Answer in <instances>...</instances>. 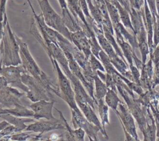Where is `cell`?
<instances>
[{"mask_svg":"<svg viewBox=\"0 0 159 141\" xmlns=\"http://www.w3.org/2000/svg\"><path fill=\"white\" fill-rule=\"evenodd\" d=\"M4 34L0 46V67L3 66H18L22 63L19 55V46L16 35L9 25L6 14L2 21Z\"/></svg>","mask_w":159,"mask_h":141,"instance_id":"1","label":"cell"},{"mask_svg":"<svg viewBox=\"0 0 159 141\" xmlns=\"http://www.w3.org/2000/svg\"><path fill=\"white\" fill-rule=\"evenodd\" d=\"M16 39L19 46V55L22 65L25 69L27 73L32 76L49 92H53L59 96L58 87L56 86L39 68L35 61L32 57L27 44L20 38L16 36Z\"/></svg>","mask_w":159,"mask_h":141,"instance_id":"2","label":"cell"},{"mask_svg":"<svg viewBox=\"0 0 159 141\" xmlns=\"http://www.w3.org/2000/svg\"><path fill=\"white\" fill-rule=\"evenodd\" d=\"M38 2L45 23L71 42V32L65 26L62 17L51 6L48 0H40Z\"/></svg>","mask_w":159,"mask_h":141,"instance_id":"3","label":"cell"},{"mask_svg":"<svg viewBox=\"0 0 159 141\" xmlns=\"http://www.w3.org/2000/svg\"><path fill=\"white\" fill-rule=\"evenodd\" d=\"M50 59L58 78L57 85L59 90V97L66 101V102L69 105L70 109H73L80 112L81 111L77 106L75 100V92L71 85L70 80L63 73L57 61L53 58H50Z\"/></svg>","mask_w":159,"mask_h":141,"instance_id":"4","label":"cell"},{"mask_svg":"<svg viewBox=\"0 0 159 141\" xmlns=\"http://www.w3.org/2000/svg\"><path fill=\"white\" fill-rule=\"evenodd\" d=\"M117 91L123 98L125 104L128 109L135 119L139 127L140 131L142 132L147 127V123L150 120L148 113V107L142 106L134 98H132L127 91L119 86H116Z\"/></svg>","mask_w":159,"mask_h":141,"instance_id":"5","label":"cell"},{"mask_svg":"<svg viewBox=\"0 0 159 141\" xmlns=\"http://www.w3.org/2000/svg\"><path fill=\"white\" fill-rule=\"evenodd\" d=\"M22 81L27 87L28 92L26 93L27 97L32 102H37L40 100L53 101L52 93L47 91L32 76L26 73H23L22 75Z\"/></svg>","mask_w":159,"mask_h":141,"instance_id":"6","label":"cell"},{"mask_svg":"<svg viewBox=\"0 0 159 141\" xmlns=\"http://www.w3.org/2000/svg\"><path fill=\"white\" fill-rule=\"evenodd\" d=\"M25 73H27V71L22 64L18 66L11 65L0 67V75L6 78L10 86L20 88L24 93H27V87L22 81V75Z\"/></svg>","mask_w":159,"mask_h":141,"instance_id":"7","label":"cell"},{"mask_svg":"<svg viewBox=\"0 0 159 141\" xmlns=\"http://www.w3.org/2000/svg\"><path fill=\"white\" fill-rule=\"evenodd\" d=\"M55 109L58 111V113L60 116V119H56L55 120H47L34 122L32 124L28 125L27 128L24 130L33 132H40V134L42 135L44 132H49L53 130H65L66 126L63 119L64 116L62 114V112L58 110L57 108H55Z\"/></svg>","mask_w":159,"mask_h":141,"instance_id":"8","label":"cell"},{"mask_svg":"<svg viewBox=\"0 0 159 141\" xmlns=\"http://www.w3.org/2000/svg\"><path fill=\"white\" fill-rule=\"evenodd\" d=\"M25 93H20L16 88L7 86L0 90V106L7 109H11L24 104L20 98ZM6 109V108H5Z\"/></svg>","mask_w":159,"mask_h":141,"instance_id":"9","label":"cell"},{"mask_svg":"<svg viewBox=\"0 0 159 141\" xmlns=\"http://www.w3.org/2000/svg\"><path fill=\"white\" fill-rule=\"evenodd\" d=\"M71 112V124L75 129L81 128L84 130L88 137L92 139H98V133L100 129L96 125L89 122L81 112H78L73 109H70Z\"/></svg>","mask_w":159,"mask_h":141,"instance_id":"10","label":"cell"},{"mask_svg":"<svg viewBox=\"0 0 159 141\" xmlns=\"http://www.w3.org/2000/svg\"><path fill=\"white\" fill-rule=\"evenodd\" d=\"M55 104V101H48L40 100L30 104L29 107L34 112V119L39 120L45 119L47 120H55V118L52 114V109Z\"/></svg>","mask_w":159,"mask_h":141,"instance_id":"11","label":"cell"},{"mask_svg":"<svg viewBox=\"0 0 159 141\" xmlns=\"http://www.w3.org/2000/svg\"><path fill=\"white\" fill-rule=\"evenodd\" d=\"M118 107L119 108V110H117L115 113L121 125L124 127L125 129L131 135L135 138H139L134 117L130 112L126 104L122 102L119 104Z\"/></svg>","mask_w":159,"mask_h":141,"instance_id":"12","label":"cell"},{"mask_svg":"<svg viewBox=\"0 0 159 141\" xmlns=\"http://www.w3.org/2000/svg\"><path fill=\"white\" fill-rule=\"evenodd\" d=\"M76 104L79 109L81 111V112L83 113L84 116L86 117V119L91 123L98 127L100 129V132L102 134L103 137H105L106 139H108L109 137L107 134V132L103 130L101 121L97 117L94 112V109H93V107L87 103L76 102Z\"/></svg>","mask_w":159,"mask_h":141,"instance_id":"13","label":"cell"},{"mask_svg":"<svg viewBox=\"0 0 159 141\" xmlns=\"http://www.w3.org/2000/svg\"><path fill=\"white\" fill-rule=\"evenodd\" d=\"M140 86L147 90L152 89L153 83V61L151 58L146 62L145 64L142 65V68L140 70Z\"/></svg>","mask_w":159,"mask_h":141,"instance_id":"14","label":"cell"},{"mask_svg":"<svg viewBox=\"0 0 159 141\" xmlns=\"http://www.w3.org/2000/svg\"><path fill=\"white\" fill-rule=\"evenodd\" d=\"M138 42V47L141 54V60L142 64H145L147 62V56L149 55V48L147 42V34L145 25L142 26L140 31L135 35Z\"/></svg>","mask_w":159,"mask_h":141,"instance_id":"15","label":"cell"},{"mask_svg":"<svg viewBox=\"0 0 159 141\" xmlns=\"http://www.w3.org/2000/svg\"><path fill=\"white\" fill-rule=\"evenodd\" d=\"M0 117L6 121L11 125H12L22 130H24L27 125L25 124L27 122H35V119L30 117H17L11 114L6 113L0 115Z\"/></svg>","mask_w":159,"mask_h":141,"instance_id":"16","label":"cell"},{"mask_svg":"<svg viewBox=\"0 0 159 141\" xmlns=\"http://www.w3.org/2000/svg\"><path fill=\"white\" fill-rule=\"evenodd\" d=\"M61 14L63 22L70 32L83 30L68 7L61 9Z\"/></svg>","mask_w":159,"mask_h":141,"instance_id":"17","label":"cell"},{"mask_svg":"<svg viewBox=\"0 0 159 141\" xmlns=\"http://www.w3.org/2000/svg\"><path fill=\"white\" fill-rule=\"evenodd\" d=\"M94 33L100 47H101L102 50L107 55L109 58L111 59L116 56L117 54L115 52L112 46L105 37L103 31L98 30L94 31Z\"/></svg>","mask_w":159,"mask_h":141,"instance_id":"18","label":"cell"},{"mask_svg":"<svg viewBox=\"0 0 159 141\" xmlns=\"http://www.w3.org/2000/svg\"><path fill=\"white\" fill-rule=\"evenodd\" d=\"M108 1H109L117 8L119 14L120 22L122 24V25L125 28L131 29L134 34V29L133 28V26H132V24L131 22L130 16L129 11L125 8H124L119 2L115 1H112V0H108Z\"/></svg>","mask_w":159,"mask_h":141,"instance_id":"19","label":"cell"},{"mask_svg":"<svg viewBox=\"0 0 159 141\" xmlns=\"http://www.w3.org/2000/svg\"><path fill=\"white\" fill-rule=\"evenodd\" d=\"M116 28L117 29L120 34H122V37H124V40L127 42L132 47L134 50L136 48H139L138 47V42L137 40V38L135 35L131 34L127 29L126 28L122 25V24L120 22L119 24H117L116 25L113 26V29Z\"/></svg>","mask_w":159,"mask_h":141,"instance_id":"20","label":"cell"},{"mask_svg":"<svg viewBox=\"0 0 159 141\" xmlns=\"http://www.w3.org/2000/svg\"><path fill=\"white\" fill-rule=\"evenodd\" d=\"M94 84L95 88L94 95L95 99L98 101V100L102 99L105 97L108 88L106 83L100 79L97 74L94 76Z\"/></svg>","mask_w":159,"mask_h":141,"instance_id":"21","label":"cell"},{"mask_svg":"<svg viewBox=\"0 0 159 141\" xmlns=\"http://www.w3.org/2000/svg\"><path fill=\"white\" fill-rule=\"evenodd\" d=\"M98 107V112L101 119V123L102 125V127L103 130L106 132L105 125L106 124H110L109 120V107L104 102V99H99L98 100L97 104Z\"/></svg>","mask_w":159,"mask_h":141,"instance_id":"22","label":"cell"},{"mask_svg":"<svg viewBox=\"0 0 159 141\" xmlns=\"http://www.w3.org/2000/svg\"><path fill=\"white\" fill-rule=\"evenodd\" d=\"M148 109H149V107L148 109ZM148 116H149V114H148ZM148 122L147 123L146 128L142 132L143 135V141H156L157 126H156V123H155V121L153 116L152 117V119H151V124H149Z\"/></svg>","mask_w":159,"mask_h":141,"instance_id":"23","label":"cell"},{"mask_svg":"<svg viewBox=\"0 0 159 141\" xmlns=\"http://www.w3.org/2000/svg\"><path fill=\"white\" fill-rule=\"evenodd\" d=\"M117 93L115 91L108 88L107 93L104 97L106 104L108 106V107H111L114 112L117 111L119 104L122 102V101L118 97Z\"/></svg>","mask_w":159,"mask_h":141,"instance_id":"24","label":"cell"},{"mask_svg":"<svg viewBox=\"0 0 159 141\" xmlns=\"http://www.w3.org/2000/svg\"><path fill=\"white\" fill-rule=\"evenodd\" d=\"M90 15L97 25L102 29L103 17L99 7L93 2L92 0H86Z\"/></svg>","mask_w":159,"mask_h":141,"instance_id":"25","label":"cell"},{"mask_svg":"<svg viewBox=\"0 0 159 141\" xmlns=\"http://www.w3.org/2000/svg\"><path fill=\"white\" fill-rule=\"evenodd\" d=\"M6 113L11 114L17 117H31L34 116V112L30 109L27 108L25 106L21 105L11 109L6 108Z\"/></svg>","mask_w":159,"mask_h":141,"instance_id":"26","label":"cell"},{"mask_svg":"<svg viewBox=\"0 0 159 141\" xmlns=\"http://www.w3.org/2000/svg\"><path fill=\"white\" fill-rule=\"evenodd\" d=\"M42 135L40 134L38 135H34L29 132H20L12 134L11 137V140H12V141H27L30 140H42Z\"/></svg>","mask_w":159,"mask_h":141,"instance_id":"27","label":"cell"},{"mask_svg":"<svg viewBox=\"0 0 159 141\" xmlns=\"http://www.w3.org/2000/svg\"><path fill=\"white\" fill-rule=\"evenodd\" d=\"M104 1L106 2L107 12H108L111 21L112 22V26L116 25L120 22L118 11L116 7V6L114 4H112L108 0H104Z\"/></svg>","mask_w":159,"mask_h":141,"instance_id":"28","label":"cell"},{"mask_svg":"<svg viewBox=\"0 0 159 141\" xmlns=\"http://www.w3.org/2000/svg\"><path fill=\"white\" fill-rule=\"evenodd\" d=\"M103 29V32H104V35L105 37L107 39V40L109 41V42L111 43V45L112 46V47L114 48L116 53L121 58H122L124 61H125V58L123 55L122 52L119 44L117 43V42L116 41V39L114 37V34H112L110 31H109L108 30H107L106 29Z\"/></svg>","mask_w":159,"mask_h":141,"instance_id":"29","label":"cell"},{"mask_svg":"<svg viewBox=\"0 0 159 141\" xmlns=\"http://www.w3.org/2000/svg\"><path fill=\"white\" fill-rule=\"evenodd\" d=\"M89 61L91 68L93 71L96 72L97 71L99 70V71H101L102 72H106L105 69H104L102 63L93 53L91 55V56L89 58Z\"/></svg>","mask_w":159,"mask_h":141,"instance_id":"30","label":"cell"},{"mask_svg":"<svg viewBox=\"0 0 159 141\" xmlns=\"http://www.w3.org/2000/svg\"><path fill=\"white\" fill-rule=\"evenodd\" d=\"M129 70L132 73L134 82L140 85V72L139 71V69L134 64L129 65Z\"/></svg>","mask_w":159,"mask_h":141,"instance_id":"31","label":"cell"},{"mask_svg":"<svg viewBox=\"0 0 159 141\" xmlns=\"http://www.w3.org/2000/svg\"><path fill=\"white\" fill-rule=\"evenodd\" d=\"M104 83H106L107 88L111 89L115 91L116 92L117 91V89L115 81L114 80V78L112 76V75H111L110 74H108V73H106V80H105Z\"/></svg>","mask_w":159,"mask_h":141,"instance_id":"32","label":"cell"},{"mask_svg":"<svg viewBox=\"0 0 159 141\" xmlns=\"http://www.w3.org/2000/svg\"><path fill=\"white\" fill-rule=\"evenodd\" d=\"M152 13L153 20V24L156 21V17L157 16V9H156V0H146Z\"/></svg>","mask_w":159,"mask_h":141,"instance_id":"33","label":"cell"},{"mask_svg":"<svg viewBox=\"0 0 159 141\" xmlns=\"http://www.w3.org/2000/svg\"><path fill=\"white\" fill-rule=\"evenodd\" d=\"M131 7L137 11H140L144 6L145 0H129Z\"/></svg>","mask_w":159,"mask_h":141,"instance_id":"34","label":"cell"},{"mask_svg":"<svg viewBox=\"0 0 159 141\" xmlns=\"http://www.w3.org/2000/svg\"><path fill=\"white\" fill-rule=\"evenodd\" d=\"M150 58L152 60L153 65L159 62V43L155 47L152 54L150 56Z\"/></svg>","mask_w":159,"mask_h":141,"instance_id":"35","label":"cell"},{"mask_svg":"<svg viewBox=\"0 0 159 141\" xmlns=\"http://www.w3.org/2000/svg\"><path fill=\"white\" fill-rule=\"evenodd\" d=\"M7 0H0V21L2 22L6 14V6Z\"/></svg>","mask_w":159,"mask_h":141,"instance_id":"36","label":"cell"},{"mask_svg":"<svg viewBox=\"0 0 159 141\" xmlns=\"http://www.w3.org/2000/svg\"><path fill=\"white\" fill-rule=\"evenodd\" d=\"M122 125V127L123 129L124 132V135H125V141H140L139 138H135L134 137H133L132 135H131L124 128V127Z\"/></svg>","mask_w":159,"mask_h":141,"instance_id":"37","label":"cell"},{"mask_svg":"<svg viewBox=\"0 0 159 141\" xmlns=\"http://www.w3.org/2000/svg\"><path fill=\"white\" fill-rule=\"evenodd\" d=\"M3 34H4V25L2 22L0 21V46L1 43V41L3 37ZM0 58H1V52H0Z\"/></svg>","mask_w":159,"mask_h":141,"instance_id":"38","label":"cell"},{"mask_svg":"<svg viewBox=\"0 0 159 141\" xmlns=\"http://www.w3.org/2000/svg\"><path fill=\"white\" fill-rule=\"evenodd\" d=\"M58 3L60 4L61 9H63L68 7L67 2H66V0H58Z\"/></svg>","mask_w":159,"mask_h":141,"instance_id":"39","label":"cell"},{"mask_svg":"<svg viewBox=\"0 0 159 141\" xmlns=\"http://www.w3.org/2000/svg\"><path fill=\"white\" fill-rule=\"evenodd\" d=\"M10 124L8 123L6 121H3L2 122H0V131H1L2 130H3L4 128H6V127H7L8 125H9Z\"/></svg>","mask_w":159,"mask_h":141,"instance_id":"40","label":"cell"},{"mask_svg":"<svg viewBox=\"0 0 159 141\" xmlns=\"http://www.w3.org/2000/svg\"><path fill=\"white\" fill-rule=\"evenodd\" d=\"M12 135H6L1 139H0V141H9L11 140Z\"/></svg>","mask_w":159,"mask_h":141,"instance_id":"41","label":"cell"},{"mask_svg":"<svg viewBox=\"0 0 159 141\" xmlns=\"http://www.w3.org/2000/svg\"><path fill=\"white\" fill-rule=\"evenodd\" d=\"M26 1H27L28 4H29V6H30V8H31V10L32 11V12H33V14H35L36 13H35V10H34V7H33V6L32 5V3H31V1H30V0H26Z\"/></svg>","mask_w":159,"mask_h":141,"instance_id":"42","label":"cell"},{"mask_svg":"<svg viewBox=\"0 0 159 141\" xmlns=\"http://www.w3.org/2000/svg\"><path fill=\"white\" fill-rule=\"evenodd\" d=\"M2 114H6V109L0 106V115H1Z\"/></svg>","mask_w":159,"mask_h":141,"instance_id":"43","label":"cell"},{"mask_svg":"<svg viewBox=\"0 0 159 141\" xmlns=\"http://www.w3.org/2000/svg\"><path fill=\"white\" fill-rule=\"evenodd\" d=\"M88 138H89V141H99V139H92V138L89 137H88Z\"/></svg>","mask_w":159,"mask_h":141,"instance_id":"44","label":"cell"},{"mask_svg":"<svg viewBox=\"0 0 159 141\" xmlns=\"http://www.w3.org/2000/svg\"><path fill=\"white\" fill-rule=\"evenodd\" d=\"M9 141H11V140H10ZM11 141H12V140H11ZM27 141H42V140H27Z\"/></svg>","mask_w":159,"mask_h":141,"instance_id":"45","label":"cell"},{"mask_svg":"<svg viewBox=\"0 0 159 141\" xmlns=\"http://www.w3.org/2000/svg\"><path fill=\"white\" fill-rule=\"evenodd\" d=\"M37 1H40V0H37Z\"/></svg>","mask_w":159,"mask_h":141,"instance_id":"46","label":"cell"}]
</instances>
